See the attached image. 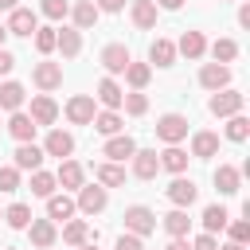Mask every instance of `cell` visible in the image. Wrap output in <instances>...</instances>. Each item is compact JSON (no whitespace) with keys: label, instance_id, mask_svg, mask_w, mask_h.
I'll list each match as a JSON object with an SVG mask.
<instances>
[{"label":"cell","instance_id":"6da1fadb","mask_svg":"<svg viewBox=\"0 0 250 250\" xmlns=\"http://www.w3.org/2000/svg\"><path fill=\"white\" fill-rule=\"evenodd\" d=\"M156 137L168 141V145L184 141V137H188V117H180V113H164V117L156 121Z\"/></svg>","mask_w":250,"mask_h":250},{"label":"cell","instance_id":"7a4b0ae2","mask_svg":"<svg viewBox=\"0 0 250 250\" xmlns=\"http://www.w3.org/2000/svg\"><path fill=\"white\" fill-rule=\"evenodd\" d=\"M215 117H234L238 109H242V94L238 90H215V98H211V105H207Z\"/></svg>","mask_w":250,"mask_h":250},{"label":"cell","instance_id":"3957f363","mask_svg":"<svg viewBox=\"0 0 250 250\" xmlns=\"http://www.w3.org/2000/svg\"><path fill=\"white\" fill-rule=\"evenodd\" d=\"M125 227H129L137 238H141V234H152V230H156V215H152L148 207H141V203H137V207H129V211H125Z\"/></svg>","mask_w":250,"mask_h":250},{"label":"cell","instance_id":"277c9868","mask_svg":"<svg viewBox=\"0 0 250 250\" xmlns=\"http://www.w3.org/2000/svg\"><path fill=\"white\" fill-rule=\"evenodd\" d=\"M129 62H133V55H129V47H125V43H109V47L102 51V66H105L109 74H121Z\"/></svg>","mask_w":250,"mask_h":250},{"label":"cell","instance_id":"5b68a950","mask_svg":"<svg viewBox=\"0 0 250 250\" xmlns=\"http://www.w3.org/2000/svg\"><path fill=\"white\" fill-rule=\"evenodd\" d=\"M66 117H70L74 125H90V121H94V98H90V94L70 98V102H66Z\"/></svg>","mask_w":250,"mask_h":250},{"label":"cell","instance_id":"8992f818","mask_svg":"<svg viewBox=\"0 0 250 250\" xmlns=\"http://www.w3.org/2000/svg\"><path fill=\"white\" fill-rule=\"evenodd\" d=\"M156 172H160V156H156L152 148L133 152V176H137V180H152Z\"/></svg>","mask_w":250,"mask_h":250},{"label":"cell","instance_id":"52a82bcc","mask_svg":"<svg viewBox=\"0 0 250 250\" xmlns=\"http://www.w3.org/2000/svg\"><path fill=\"white\" fill-rule=\"evenodd\" d=\"M4 31H8V35H31V31H35V12H31V8H12Z\"/></svg>","mask_w":250,"mask_h":250},{"label":"cell","instance_id":"ba28073f","mask_svg":"<svg viewBox=\"0 0 250 250\" xmlns=\"http://www.w3.org/2000/svg\"><path fill=\"white\" fill-rule=\"evenodd\" d=\"M199 82H203L207 90H227V82H230V66H223V62H207V66L199 70Z\"/></svg>","mask_w":250,"mask_h":250},{"label":"cell","instance_id":"9c48e42d","mask_svg":"<svg viewBox=\"0 0 250 250\" xmlns=\"http://www.w3.org/2000/svg\"><path fill=\"white\" fill-rule=\"evenodd\" d=\"M31 78H35L39 90H55V86H62V66L59 62H39Z\"/></svg>","mask_w":250,"mask_h":250},{"label":"cell","instance_id":"30bf717a","mask_svg":"<svg viewBox=\"0 0 250 250\" xmlns=\"http://www.w3.org/2000/svg\"><path fill=\"white\" fill-rule=\"evenodd\" d=\"M55 117H59V105H55L47 94H35V98H31V121H35V125H51Z\"/></svg>","mask_w":250,"mask_h":250},{"label":"cell","instance_id":"8fae6325","mask_svg":"<svg viewBox=\"0 0 250 250\" xmlns=\"http://www.w3.org/2000/svg\"><path fill=\"white\" fill-rule=\"evenodd\" d=\"M39 164H43V148H35L31 141L16 148V172H39Z\"/></svg>","mask_w":250,"mask_h":250},{"label":"cell","instance_id":"7c38bea8","mask_svg":"<svg viewBox=\"0 0 250 250\" xmlns=\"http://www.w3.org/2000/svg\"><path fill=\"white\" fill-rule=\"evenodd\" d=\"M168 199H172L176 207H191V203H195V184L184 180V176H176V180L168 184Z\"/></svg>","mask_w":250,"mask_h":250},{"label":"cell","instance_id":"4fadbf2b","mask_svg":"<svg viewBox=\"0 0 250 250\" xmlns=\"http://www.w3.org/2000/svg\"><path fill=\"white\" fill-rule=\"evenodd\" d=\"M43 152H47V156H70V152H74V137H70V133H62V129H51V137H47Z\"/></svg>","mask_w":250,"mask_h":250},{"label":"cell","instance_id":"5bb4252c","mask_svg":"<svg viewBox=\"0 0 250 250\" xmlns=\"http://www.w3.org/2000/svg\"><path fill=\"white\" fill-rule=\"evenodd\" d=\"M35 129H39V125H35L27 113H12V121H8V133H12L20 145H27V141L35 137Z\"/></svg>","mask_w":250,"mask_h":250},{"label":"cell","instance_id":"9a60e30c","mask_svg":"<svg viewBox=\"0 0 250 250\" xmlns=\"http://www.w3.org/2000/svg\"><path fill=\"white\" fill-rule=\"evenodd\" d=\"M78 207H82L86 215L102 211V207H105V188H94V184H90V188H82V191H78Z\"/></svg>","mask_w":250,"mask_h":250},{"label":"cell","instance_id":"2e32d148","mask_svg":"<svg viewBox=\"0 0 250 250\" xmlns=\"http://www.w3.org/2000/svg\"><path fill=\"white\" fill-rule=\"evenodd\" d=\"M133 152H137L133 137H109V141H105V156H109V160H129Z\"/></svg>","mask_w":250,"mask_h":250},{"label":"cell","instance_id":"e0dca14e","mask_svg":"<svg viewBox=\"0 0 250 250\" xmlns=\"http://www.w3.org/2000/svg\"><path fill=\"white\" fill-rule=\"evenodd\" d=\"M215 188H219L223 195H234V191H238V168L219 164V168H215Z\"/></svg>","mask_w":250,"mask_h":250},{"label":"cell","instance_id":"ac0fdd59","mask_svg":"<svg viewBox=\"0 0 250 250\" xmlns=\"http://www.w3.org/2000/svg\"><path fill=\"white\" fill-rule=\"evenodd\" d=\"M148 59H152L156 66H172V62H176V43H168V39H156V43L148 47Z\"/></svg>","mask_w":250,"mask_h":250},{"label":"cell","instance_id":"d6986e66","mask_svg":"<svg viewBox=\"0 0 250 250\" xmlns=\"http://www.w3.org/2000/svg\"><path fill=\"white\" fill-rule=\"evenodd\" d=\"M121 98H125V94H121V86H117L113 78H102V82H98V102H102V105L117 109V105H121Z\"/></svg>","mask_w":250,"mask_h":250},{"label":"cell","instance_id":"ffe728a7","mask_svg":"<svg viewBox=\"0 0 250 250\" xmlns=\"http://www.w3.org/2000/svg\"><path fill=\"white\" fill-rule=\"evenodd\" d=\"M55 184H62V188H82V164H74V160H62V164H59V176H55Z\"/></svg>","mask_w":250,"mask_h":250},{"label":"cell","instance_id":"44dd1931","mask_svg":"<svg viewBox=\"0 0 250 250\" xmlns=\"http://www.w3.org/2000/svg\"><path fill=\"white\" fill-rule=\"evenodd\" d=\"M188 227H191V219H188V211H184V207H176L172 215H164V230H168L172 238H184V234H188Z\"/></svg>","mask_w":250,"mask_h":250},{"label":"cell","instance_id":"7402d4cb","mask_svg":"<svg viewBox=\"0 0 250 250\" xmlns=\"http://www.w3.org/2000/svg\"><path fill=\"white\" fill-rule=\"evenodd\" d=\"M27 227H31V242H35V246L47 250V246L55 242V223H51V219H35V223H27Z\"/></svg>","mask_w":250,"mask_h":250},{"label":"cell","instance_id":"603a6c76","mask_svg":"<svg viewBox=\"0 0 250 250\" xmlns=\"http://www.w3.org/2000/svg\"><path fill=\"white\" fill-rule=\"evenodd\" d=\"M133 23L137 27H156V4L152 0H137L133 4Z\"/></svg>","mask_w":250,"mask_h":250},{"label":"cell","instance_id":"cb8c5ba5","mask_svg":"<svg viewBox=\"0 0 250 250\" xmlns=\"http://www.w3.org/2000/svg\"><path fill=\"white\" fill-rule=\"evenodd\" d=\"M55 47L66 55V59H74L78 51H82V39H78V31H70V27H62L59 35H55Z\"/></svg>","mask_w":250,"mask_h":250},{"label":"cell","instance_id":"d4e9b609","mask_svg":"<svg viewBox=\"0 0 250 250\" xmlns=\"http://www.w3.org/2000/svg\"><path fill=\"white\" fill-rule=\"evenodd\" d=\"M191 152L203 156V160L215 156V152H219V137H215V133H195V137H191Z\"/></svg>","mask_w":250,"mask_h":250},{"label":"cell","instance_id":"484cf974","mask_svg":"<svg viewBox=\"0 0 250 250\" xmlns=\"http://www.w3.org/2000/svg\"><path fill=\"white\" fill-rule=\"evenodd\" d=\"M160 168H168V172H176V176H180V172L188 168V152H184V148H176V145H172V148H164V152H160Z\"/></svg>","mask_w":250,"mask_h":250},{"label":"cell","instance_id":"4316f807","mask_svg":"<svg viewBox=\"0 0 250 250\" xmlns=\"http://www.w3.org/2000/svg\"><path fill=\"white\" fill-rule=\"evenodd\" d=\"M47 215L51 219H70L74 215V199H66V195H47Z\"/></svg>","mask_w":250,"mask_h":250},{"label":"cell","instance_id":"83f0119b","mask_svg":"<svg viewBox=\"0 0 250 250\" xmlns=\"http://www.w3.org/2000/svg\"><path fill=\"white\" fill-rule=\"evenodd\" d=\"M23 105V86L20 82H4L0 86V109H20Z\"/></svg>","mask_w":250,"mask_h":250},{"label":"cell","instance_id":"f1b7e54d","mask_svg":"<svg viewBox=\"0 0 250 250\" xmlns=\"http://www.w3.org/2000/svg\"><path fill=\"white\" fill-rule=\"evenodd\" d=\"M180 51H184L188 59H199V55L207 51V43H203L199 31H184V35H180Z\"/></svg>","mask_w":250,"mask_h":250},{"label":"cell","instance_id":"f546056e","mask_svg":"<svg viewBox=\"0 0 250 250\" xmlns=\"http://www.w3.org/2000/svg\"><path fill=\"white\" fill-rule=\"evenodd\" d=\"M94 176H98V184H105V188H121V184H125V172H121L117 164H98Z\"/></svg>","mask_w":250,"mask_h":250},{"label":"cell","instance_id":"4dcf8cb0","mask_svg":"<svg viewBox=\"0 0 250 250\" xmlns=\"http://www.w3.org/2000/svg\"><path fill=\"white\" fill-rule=\"evenodd\" d=\"M90 238V227L82 223V219H70L66 227H62V242H70V246H82Z\"/></svg>","mask_w":250,"mask_h":250},{"label":"cell","instance_id":"1f68e13d","mask_svg":"<svg viewBox=\"0 0 250 250\" xmlns=\"http://www.w3.org/2000/svg\"><path fill=\"white\" fill-rule=\"evenodd\" d=\"M74 23H78V27H94V23H98L94 0H78V4H74Z\"/></svg>","mask_w":250,"mask_h":250},{"label":"cell","instance_id":"d6a6232c","mask_svg":"<svg viewBox=\"0 0 250 250\" xmlns=\"http://www.w3.org/2000/svg\"><path fill=\"white\" fill-rule=\"evenodd\" d=\"M4 219H8V227H16V230H23V227L31 223V207H27V203H12V207L4 211Z\"/></svg>","mask_w":250,"mask_h":250},{"label":"cell","instance_id":"836d02e7","mask_svg":"<svg viewBox=\"0 0 250 250\" xmlns=\"http://www.w3.org/2000/svg\"><path fill=\"white\" fill-rule=\"evenodd\" d=\"M227 219H230V215H227V211H223L219 203H211V207L203 211V227H207V234H215V230H223V227H227Z\"/></svg>","mask_w":250,"mask_h":250},{"label":"cell","instance_id":"e575fe53","mask_svg":"<svg viewBox=\"0 0 250 250\" xmlns=\"http://www.w3.org/2000/svg\"><path fill=\"white\" fill-rule=\"evenodd\" d=\"M125 78H129V86H133V90H141V86H148L152 70H148L145 62H129V66H125Z\"/></svg>","mask_w":250,"mask_h":250},{"label":"cell","instance_id":"d590c367","mask_svg":"<svg viewBox=\"0 0 250 250\" xmlns=\"http://www.w3.org/2000/svg\"><path fill=\"white\" fill-rule=\"evenodd\" d=\"M94 129H98V133H105V137H113V133L121 129V117H117L113 109H105V113H94Z\"/></svg>","mask_w":250,"mask_h":250},{"label":"cell","instance_id":"8d00e7d4","mask_svg":"<svg viewBox=\"0 0 250 250\" xmlns=\"http://www.w3.org/2000/svg\"><path fill=\"white\" fill-rule=\"evenodd\" d=\"M31 195H43V199L55 195V176L51 172H35L31 176Z\"/></svg>","mask_w":250,"mask_h":250},{"label":"cell","instance_id":"74e56055","mask_svg":"<svg viewBox=\"0 0 250 250\" xmlns=\"http://www.w3.org/2000/svg\"><path fill=\"white\" fill-rule=\"evenodd\" d=\"M211 55H215V62H230V59L238 55V43H234V39H215Z\"/></svg>","mask_w":250,"mask_h":250},{"label":"cell","instance_id":"f35d334b","mask_svg":"<svg viewBox=\"0 0 250 250\" xmlns=\"http://www.w3.org/2000/svg\"><path fill=\"white\" fill-rule=\"evenodd\" d=\"M227 137H230V141H246V137H250V121H246L242 113H234V117L227 121Z\"/></svg>","mask_w":250,"mask_h":250},{"label":"cell","instance_id":"ab89813d","mask_svg":"<svg viewBox=\"0 0 250 250\" xmlns=\"http://www.w3.org/2000/svg\"><path fill=\"white\" fill-rule=\"evenodd\" d=\"M55 35H59V27H35V47H39V55L55 51Z\"/></svg>","mask_w":250,"mask_h":250},{"label":"cell","instance_id":"60d3db41","mask_svg":"<svg viewBox=\"0 0 250 250\" xmlns=\"http://www.w3.org/2000/svg\"><path fill=\"white\" fill-rule=\"evenodd\" d=\"M121 102H125V109H129L133 117H141V113L148 109V98H145V94H125Z\"/></svg>","mask_w":250,"mask_h":250},{"label":"cell","instance_id":"b9f144b4","mask_svg":"<svg viewBox=\"0 0 250 250\" xmlns=\"http://www.w3.org/2000/svg\"><path fill=\"white\" fill-rule=\"evenodd\" d=\"M70 8H66V0H43V16H51V20H62Z\"/></svg>","mask_w":250,"mask_h":250},{"label":"cell","instance_id":"7bdbcfd3","mask_svg":"<svg viewBox=\"0 0 250 250\" xmlns=\"http://www.w3.org/2000/svg\"><path fill=\"white\" fill-rule=\"evenodd\" d=\"M20 188V172L16 168H0V191H16Z\"/></svg>","mask_w":250,"mask_h":250},{"label":"cell","instance_id":"ee69618b","mask_svg":"<svg viewBox=\"0 0 250 250\" xmlns=\"http://www.w3.org/2000/svg\"><path fill=\"white\" fill-rule=\"evenodd\" d=\"M230 238H234L238 246H246V238H250V223H230Z\"/></svg>","mask_w":250,"mask_h":250},{"label":"cell","instance_id":"f6af8a7d","mask_svg":"<svg viewBox=\"0 0 250 250\" xmlns=\"http://www.w3.org/2000/svg\"><path fill=\"white\" fill-rule=\"evenodd\" d=\"M117 250H145V246H141L137 234H121V238H117Z\"/></svg>","mask_w":250,"mask_h":250},{"label":"cell","instance_id":"bcb514c9","mask_svg":"<svg viewBox=\"0 0 250 250\" xmlns=\"http://www.w3.org/2000/svg\"><path fill=\"white\" fill-rule=\"evenodd\" d=\"M191 250H219V242H215V234H199L191 242Z\"/></svg>","mask_w":250,"mask_h":250},{"label":"cell","instance_id":"7dc6e473","mask_svg":"<svg viewBox=\"0 0 250 250\" xmlns=\"http://www.w3.org/2000/svg\"><path fill=\"white\" fill-rule=\"evenodd\" d=\"M12 66H16V55H12V51H4V47H0V74H8V70H12Z\"/></svg>","mask_w":250,"mask_h":250},{"label":"cell","instance_id":"c3c4849f","mask_svg":"<svg viewBox=\"0 0 250 250\" xmlns=\"http://www.w3.org/2000/svg\"><path fill=\"white\" fill-rule=\"evenodd\" d=\"M94 8H98V12H121V8H125V0H98Z\"/></svg>","mask_w":250,"mask_h":250},{"label":"cell","instance_id":"681fc988","mask_svg":"<svg viewBox=\"0 0 250 250\" xmlns=\"http://www.w3.org/2000/svg\"><path fill=\"white\" fill-rule=\"evenodd\" d=\"M238 23H242V27H250V4H242V8H238Z\"/></svg>","mask_w":250,"mask_h":250},{"label":"cell","instance_id":"f907efd6","mask_svg":"<svg viewBox=\"0 0 250 250\" xmlns=\"http://www.w3.org/2000/svg\"><path fill=\"white\" fill-rule=\"evenodd\" d=\"M164 250H191V246H188V242H184V238H172V242H168V246H164Z\"/></svg>","mask_w":250,"mask_h":250},{"label":"cell","instance_id":"816d5d0a","mask_svg":"<svg viewBox=\"0 0 250 250\" xmlns=\"http://www.w3.org/2000/svg\"><path fill=\"white\" fill-rule=\"evenodd\" d=\"M156 4H160V8H168V12H176V8L184 4V0H156Z\"/></svg>","mask_w":250,"mask_h":250},{"label":"cell","instance_id":"f5cc1de1","mask_svg":"<svg viewBox=\"0 0 250 250\" xmlns=\"http://www.w3.org/2000/svg\"><path fill=\"white\" fill-rule=\"evenodd\" d=\"M0 8H4V12H12V8H16V0H0Z\"/></svg>","mask_w":250,"mask_h":250},{"label":"cell","instance_id":"db71d44e","mask_svg":"<svg viewBox=\"0 0 250 250\" xmlns=\"http://www.w3.org/2000/svg\"><path fill=\"white\" fill-rule=\"evenodd\" d=\"M223 250H246V246H238V242H230V246H223Z\"/></svg>","mask_w":250,"mask_h":250},{"label":"cell","instance_id":"11a10c76","mask_svg":"<svg viewBox=\"0 0 250 250\" xmlns=\"http://www.w3.org/2000/svg\"><path fill=\"white\" fill-rule=\"evenodd\" d=\"M78 250H98V246H94V242H90V246H86V242H82V246H78Z\"/></svg>","mask_w":250,"mask_h":250},{"label":"cell","instance_id":"9f6ffc18","mask_svg":"<svg viewBox=\"0 0 250 250\" xmlns=\"http://www.w3.org/2000/svg\"><path fill=\"white\" fill-rule=\"evenodd\" d=\"M4 35H8V31H4V23H0V43H4Z\"/></svg>","mask_w":250,"mask_h":250},{"label":"cell","instance_id":"6f0895ef","mask_svg":"<svg viewBox=\"0 0 250 250\" xmlns=\"http://www.w3.org/2000/svg\"><path fill=\"white\" fill-rule=\"evenodd\" d=\"M0 219H4V215H0Z\"/></svg>","mask_w":250,"mask_h":250}]
</instances>
